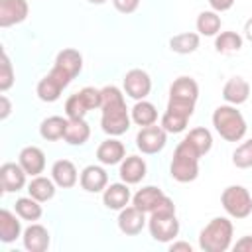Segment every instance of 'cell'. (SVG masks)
<instances>
[{"mask_svg": "<svg viewBox=\"0 0 252 252\" xmlns=\"http://www.w3.org/2000/svg\"><path fill=\"white\" fill-rule=\"evenodd\" d=\"M165 144H167V132L158 124L144 126L136 134V148L146 156L159 154L165 148Z\"/></svg>", "mask_w": 252, "mask_h": 252, "instance_id": "cell-8", "label": "cell"}, {"mask_svg": "<svg viewBox=\"0 0 252 252\" xmlns=\"http://www.w3.org/2000/svg\"><path fill=\"white\" fill-rule=\"evenodd\" d=\"M124 93L134 100H144L152 91V79L144 69H130L122 79Z\"/></svg>", "mask_w": 252, "mask_h": 252, "instance_id": "cell-9", "label": "cell"}, {"mask_svg": "<svg viewBox=\"0 0 252 252\" xmlns=\"http://www.w3.org/2000/svg\"><path fill=\"white\" fill-rule=\"evenodd\" d=\"M213 126L224 142H240L246 136L248 124L234 104H220L213 112Z\"/></svg>", "mask_w": 252, "mask_h": 252, "instance_id": "cell-5", "label": "cell"}, {"mask_svg": "<svg viewBox=\"0 0 252 252\" xmlns=\"http://www.w3.org/2000/svg\"><path fill=\"white\" fill-rule=\"evenodd\" d=\"M169 252H193V246L189 242L177 240V242H171L169 244Z\"/></svg>", "mask_w": 252, "mask_h": 252, "instance_id": "cell-42", "label": "cell"}, {"mask_svg": "<svg viewBox=\"0 0 252 252\" xmlns=\"http://www.w3.org/2000/svg\"><path fill=\"white\" fill-rule=\"evenodd\" d=\"M89 138H91V126L87 124L85 118L69 120L67 132H65V138H63L69 146H83V144H87Z\"/></svg>", "mask_w": 252, "mask_h": 252, "instance_id": "cell-28", "label": "cell"}, {"mask_svg": "<svg viewBox=\"0 0 252 252\" xmlns=\"http://www.w3.org/2000/svg\"><path fill=\"white\" fill-rule=\"evenodd\" d=\"M55 181L51 177H43V175H35L32 177V181L28 183V193L30 197L37 199L39 203L51 201L55 197Z\"/></svg>", "mask_w": 252, "mask_h": 252, "instance_id": "cell-26", "label": "cell"}, {"mask_svg": "<svg viewBox=\"0 0 252 252\" xmlns=\"http://www.w3.org/2000/svg\"><path fill=\"white\" fill-rule=\"evenodd\" d=\"M12 85H14V67H12V61L6 53V49H2V55H0V91L6 93Z\"/></svg>", "mask_w": 252, "mask_h": 252, "instance_id": "cell-35", "label": "cell"}, {"mask_svg": "<svg viewBox=\"0 0 252 252\" xmlns=\"http://www.w3.org/2000/svg\"><path fill=\"white\" fill-rule=\"evenodd\" d=\"M197 98H199L197 81L187 77V75H181L169 87V100H167V108L165 110H169L173 114H179V116L189 120L193 116Z\"/></svg>", "mask_w": 252, "mask_h": 252, "instance_id": "cell-4", "label": "cell"}, {"mask_svg": "<svg viewBox=\"0 0 252 252\" xmlns=\"http://www.w3.org/2000/svg\"><path fill=\"white\" fill-rule=\"evenodd\" d=\"M22 242H24V248L28 252H45L49 248L51 236H49V230L43 224L32 222L28 228H24Z\"/></svg>", "mask_w": 252, "mask_h": 252, "instance_id": "cell-13", "label": "cell"}, {"mask_svg": "<svg viewBox=\"0 0 252 252\" xmlns=\"http://www.w3.org/2000/svg\"><path fill=\"white\" fill-rule=\"evenodd\" d=\"M201 158L203 156L199 154V150L187 138H183L173 150V158L169 163V175L179 183L195 181L199 175V159Z\"/></svg>", "mask_w": 252, "mask_h": 252, "instance_id": "cell-3", "label": "cell"}, {"mask_svg": "<svg viewBox=\"0 0 252 252\" xmlns=\"http://www.w3.org/2000/svg\"><path fill=\"white\" fill-rule=\"evenodd\" d=\"M163 197H165V193H163L159 187H156V185H146V187L138 189V191L132 195V205L138 207L140 211H144L146 215H150V213L159 205V201H161Z\"/></svg>", "mask_w": 252, "mask_h": 252, "instance_id": "cell-21", "label": "cell"}, {"mask_svg": "<svg viewBox=\"0 0 252 252\" xmlns=\"http://www.w3.org/2000/svg\"><path fill=\"white\" fill-rule=\"evenodd\" d=\"M148 230L156 242H163V244L175 240V236L179 234V220L175 217V203L167 195L150 213Z\"/></svg>", "mask_w": 252, "mask_h": 252, "instance_id": "cell-2", "label": "cell"}, {"mask_svg": "<svg viewBox=\"0 0 252 252\" xmlns=\"http://www.w3.org/2000/svg\"><path fill=\"white\" fill-rule=\"evenodd\" d=\"M220 16L215 10H205L197 16V33L199 35H207L213 37L220 32Z\"/></svg>", "mask_w": 252, "mask_h": 252, "instance_id": "cell-32", "label": "cell"}, {"mask_svg": "<svg viewBox=\"0 0 252 252\" xmlns=\"http://www.w3.org/2000/svg\"><path fill=\"white\" fill-rule=\"evenodd\" d=\"M51 179L61 189H71L79 181V171L71 159H57L51 165Z\"/></svg>", "mask_w": 252, "mask_h": 252, "instance_id": "cell-19", "label": "cell"}, {"mask_svg": "<svg viewBox=\"0 0 252 252\" xmlns=\"http://www.w3.org/2000/svg\"><path fill=\"white\" fill-rule=\"evenodd\" d=\"M10 112H12V102H10V98L2 93V94H0V120H6V118L10 116Z\"/></svg>", "mask_w": 252, "mask_h": 252, "instance_id": "cell-40", "label": "cell"}, {"mask_svg": "<svg viewBox=\"0 0 252 252\" xmlns=\"http://www.w3.org/2000/svg\"><path fill=\"white\" fill-rule=\"evenodd\" d=\"M26 171L20 163L14 161H6L0 167V183H2V191L4 193H16L22 191L26 187Z\"/></svg>", "mask_w": 252, "mask_h": 252, "instance_id": "cell-12", "label": "cell"}, {"mask_svg": "<svg viewBox=\"0 0 252 252\" xmlns=\"http://www.w3.org/2000/svg\"><path fill=\"white\" fill-rule=\"evenodd\" d=\"M185 138L199 150L201 156L209 154L211 148H213V136H211V132L207 128H193V130H189V134Z\"/></svg>", "mask_w": 252, "mask_h": 252, "instance_id": "cell-33", "label": "cell"}, {"mask_svg": "<svg viewBox=\"0 0 252 252\" xmlns=\"http://www.w3.org/2000/svg\"><path fill=\"white\" fill-rule=\"evenodd\" d=\"M116 222H118L120 232L126 234V236H138L144 230V226L148 224L146 213L140 211L134 205H128V207L120 209V215H118V220Z\"/></svg>", "mask_w": 252, "mask_h": 252, "instance_id": "cell-10", "label": "cell"}, {"mask_svg": "<svg viewBox=\"0 0 252 252\" xmlns=\"http://www.w3.org/2000/svg\"><path fill=\"white\" fill-rule=\"evenodd\" d=\"M234 226L226 217L211 219L199 232V248L205 252H226L232 246Z\"/></svg>", "mask_w": 252, "mask_h": 252, "instance_id": "cell-6", "label": "cell"}, {"mask_svg": "<svg viewBox=\"0 0 252 252\" xmlns=\"http://www.w3.org/2000/svg\"><path fill=\"white\" fill-rule=\"evenodd\" d=\"M53 67L61 69V71H63L67 77L75 79V77H77V75L83 71V55H81L77 49H73V47L61 49V51L57 53V57H55Z\"/></svg>", "mask_w": 252, "mask_h": 252, "instance_id": "cell-22", "label": "cell"}, {"mask_svg": "<svg viewBox=\"0 0 252 252\" xmlns=\"http://www.w3.org/2000/svg\"><path fill=\"white\" fill-rule=\"evenodd\" d=\"M124 158H126V148L116 136H110L108 140L100 142L96 148V159L102 165H116Z\"/></svg>", "mask_w": 252, "mask_h": 252, "instance_id": "cell-17", "label": "cell"}, {"mask_svg": "<svg viewBox=\"0 0 252 252\" xmlns=\"http://www.w3.org/2000/svg\"><path fill=\"white\" fill-rule=\"evenodd\" d=\"M65 87L67 85L61 79H57L53 73H47L37 83L35 93H37V98L39 100H43V102H55V100H59V96H61V93H63Z\"/></svg>", "mask_w": 252, "mask_h": 252, "instance_id": "cell-24", "label": "cell"}, {"mask_svg": "<svg viewBox=\"0 0 252 252\" xmlns=\"http://www.w3.org/2000/svg\"><path fill=\"white\" fill-rule=\"evenodd\" d=\"M130 116H132V122L138 124L140 128L152 126V124L158 122V108L146 98L144 100H136V104L130 110Z\"/></svg>", "mask_w": 252, "mask_h": 252, "instance_id": "cell-27", "label": "cell"}, {"mask_svg": "<svg viewBox=\"0 0 252 252\" xmlns=\"http://www.w3.org/2000/svg\"><path fill=\"white\" fill-rule=\"evenodd\" d=\"M67 124H69V118L65 116H47L45 120H41L39 124V136L47 142H57L61 138H65V132H67Z\"/></svg>", "mask_w": 252, "mask_h": 252, "instance_id": "cell-25", "label": "cell"}, {"mask_svg": "<svg viewBox=\"0 0 252 252\" xmlns=\"http://www.w3.org/2000/svg\"><path fill=\"white\" fill-rule=\"evenodd\" d=\"M79 183L87 193H102L108 185V173L102 165H87L81 175H79Z\"/></svg>", "mask_w": 252, "mask_h": 252, "instance_id": "cell-14", "label": "cell"}, {"mask_svg": "<svg viewBox=\"0 0 252 252\" xmlns=\"http://www.w3.org/2000/svg\"><path fill=\"white\" fill-rule=\"evenodd\" d=\"M87 112H89V108L85 106V102H83V98H81V94H79V93L71 94V96L65 100V116H67L69 120L85 118V116H87Z\"/></svg>", "mask_w": 252, "mask_h": 252, "instance_id": "cell-36", "label": "cell"}, {"mask_svg": "<svg viewBox=\"0 0 252 252\" xmlns=\"http://www.w3.org/2000/svg\"><path fill=\"white\" fill-rule=\"evenodd\" d=\"M130 199H132V193H130L128 183H124V181L122 183H110L102 191V203L110 211H120V209L128 207Z\"/></svg>", "mask_w": 252, "mask_h": 252, "instance_id": "cell-18", "label": "cell"}, {"mask_svg": "<svg viewBox=\"0 0 252 252\" xmlns=\"http://www.w3.org/2000/svg\"><path fill=\"white\" fill-rule=\"evenodd\" d=\"M220 205L232 219H246L252 213V195L242 185H228L220 193Z\"/></svg>", "mask_w": 252, "mask_h": 252, "instance_id": "cell-7", "label": "cell"}, {"mask_svg": "<svg viewBox=\"0 0 252 252\" xmlns=\"http://www.w3.org/2000/svg\"><path fill=\"white\" fill-rule=\"evenodd\" d=\"M79 94H81V98H83V102H85V106H87L89 110L100 108V104H102V94H100V89H94V87H85V89H81V91H79Z\"/></svg>", "mask_w": 252, "mask_h": 252, "instance_id": "cell-37", "label": "cell"}, {"mask_svg": "<svg viewBox=\"0 0 252 252\" xmlns=\"http://www.w3.org/2000/svg\"><path fill=\"white\" fill-rule=\"evenodd\" d=\"M22 234H24V230H22V220H20L18 213L2 209L0 211V240L4 244H10L16 238H20Z\"/></svg>", "mask_w": 252, "mask_h": 252, "instance_id": "cell-23", "label": "cell"}, {"mask_svg": "<svg viewBox=\"0 0 252 252\" xmlns=\"http://www.w3.org/2000/svg\"><path fill=\"white\" fill-rule=\"evenodd\" d=\"M232 248L234 252H252V236H242L240 240H236Z\"/></svg>", "mask_w": 252, "mask_h": 252, "instance_id": "cell-41", "label": "cell"}, {"mask_svg": "<svg viewBox=\"0 0 252 252\" xmlns=\"http://www.w3.org/2000/svg\"><path fill=\"white\" fill-rule=\"evenodd\" d=\"M30 14L28 0H0V28L22 24Z\"/></svg>", "mask_w": 252, "mask_h": 252, "instance_id": "cell-11", "label": "cell"}, {"mask_svg": "<svg viewBox=\"0 0 252 252\" xmlns=\"http://www.w3.org/2000/svg\"><path fill=\"white\" fill-rule=\"evenodd\" d=\"M232 163L238 169H248L252 167V138L242 142L234 152H232Z\"/></svg>", "mask_w": 252, "mask_h": 252, "instance_id": "cell-34", "label": "cell"}, {"mask_svg": "<svg viewBox=\"0 0 252 252\" xmlns=\"http://www.w3.org/2000/svg\"><path fill=\"white\" fill-rule=\"evenodd\" d=\"M250 96V85L246 79L242 77H230L224 87H222V98L226 100V104H244Z\"/></svg>", "mask_w": 252, "mask_h": 252, "instance_id": "cell-20", "label": "cell"}, {"mask_svg": "<svg viewBox=\"0 0 252 252\" xmlns=\"http://www.w3.org/2000/svg\"><path fill=\"white\" fill-rule=\"evenodd\" d=\"M18 163L24 167V171L28 175H32V177L41 175L45 169V154L37 146H26V148H22V152L18 156Z\"/></svg>", "mask_w": 252, "mask_h": 252, "instance_id": "cell-15", "label": "cell"}, {"mask_svg": "<svg viewBox=\"0 0 252 252\" xmlns=\"http://www.w3.org/2000/svg\"><path fill=\"white\" fill-rule=\"evenodd\" d=\"M14 211L18 213V217L22 220H30V222H35L41 219L43 215V209H41V203L33 197H20L16 199V205H14Z\"/></svg>", "mask_w": 252, "mask_h": 252, "instance_id": "cell-30", "label": "cell"}, {"mask_svg": "<svg viewBox=\"0 0 252 252\" xmlns=\"http://www.w3.org/2000/svg\"><path fill=\"white\" fill-rule=\"evenodd\" d=\"M201 43V35L195 33V32H183V33H177L169 39V49L173 53H179V55H187V53H193L197 51Z\"/></svg>", "mask_w": 252, "mask_h": 252, "instance_id": "cell-29", "label": "cell"}, {"mask_svg": "<svg viewBox=\"0 0 252 252\" xmlns=\"http://www.w3.org/2000/svg\"><path fill=\"white\" fill-rule=\"evenodd\" d=\"M244 37L248 41H252V18H248L246 24H244Z\"/></svg>", "mask_w": 252, "mask_h": 252, "instance_id": "cell-43", "label": "cell"}, {"mask_svg": "<svg viewBox=\"0 0 252 252\" xmlns=\"http://www.w3.org/2000/svg\"><path fill=\"white\" fill-rule=\"evenodd\" d=\"M102 104H100V128L108 136H122L130 130L132 116L126 108V100L122 91L116 85H106L100 89Z\"/></svg>", "mask_w": 252, "mask_h": 252, "instance_id": "cell-1", "label": "cell"}, {"mask_svg": "<svg viewBox=\"0 0 252 252\" xmlns=\"http://www.w3.org/2000/svg\"><path fill=\"white\" fill-rule=\"evenodd\" d=\"M89 4H96V6H100V4H104L106 0H87Z\"/></svg>", "mask_w": 252, "mask_h": 252, "instance_id": "cell-44", "label": "cell"}, {"mask_svg": "<svg viewBox=\"0 0 252 252\" xmlns=\"http://www.w3.org/2000/svg\"><path fill=\"white\" fill-rule=\"evenodd\" d=\"M146 171H148V165H146L144 158H140V156H126L120 161L118 175H120V179L124 183L136 185V183H140L146 177Z\"/></svg>", "mask_w": 252, "mask_h": 252, "instance_id": "cell-16", "label": "cell"}, {"mask_svg": "<svg viewBox=\"0 0 252 252\" xmlns=\"http://www.w3.org/2000/svg\"><path fill=\"white\" fill-rule=\"evenodd\" d=\"M234 2L236 0H209V6L215 12H226V10H230L234 6Z\"/></svg>", "mask_w": 252, "mask_h": 252, "instance_id": "cell-39", "label": "cell"}, {"mask_svg": "<svg viewBox=\"0 0 252 252\" xmlns=\"http://www.w3.org/2000/svg\"><path fill=\"white\" fill-rule=\"evenodd\" d=\"M112 6L120 12V14H132L138 10L140 0H112Z\"/></svg>", "mask_w": 252, "mask_h": 252, "instance_id": "cell-38", "label": "cell"}, {"mask_svg": "<svg viewBox=\"0 0 252 252\" xmlns=\"http://www.w3.org/2000/svg\"><path fill=\"white\" fill-rule=\"evenodd\" d=\"M244 45V37L236 32H220L215 35V49L222 55H230L240 51Z\"/></svg>", "mask_w": 252, "mask_h": 252, "instance_id": "cell-31", "label": "cell"}]
</instances>
